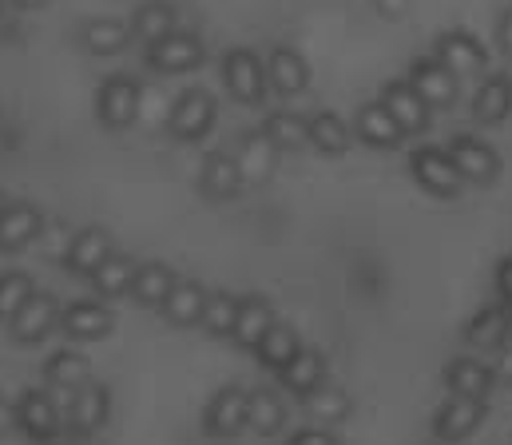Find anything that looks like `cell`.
<instances>
[{
    "instance_id": "18",
    "label": "cell",
    "mask_w": 512,
    "mask_h": 445,
    "mask_svg": "<svg viewBox=\"0 0 512 445\" xmlns=\"http://www.w3.org/2000/svg\"><path fill=\"white\" fill-rule=\"evenodd\" d=\"M44 231V215L28 203H8L0 215V251H24Z\"/></svg>"
},
{
    "instance_id": "4",
    "label": "cell",
    "mask_w": 512,
    "mask_h": 445,
    "mask_svg": "<svg viewBox=\"0 0 512 445\" xmlns=\"http://www.w3.org/2000/svg\"><path fill=\"white\" fill-rule=\"evenodd\" d=\"M108 414H112V394H108V386L84 382L80 390H72L64 422H68L80 438H92V434H100V430L108 426Z\"/></svg>"
},
{
    "instance_id": "10",
    "label": "cell",
    "mask_w": 512,
    "mask_h": 445,
    "mask_svg": "<svg viewBox=\"0 0 512 445\" xmlns=\"http://www.w3.org/2000/svg\"><path fill=\"white\" fill-rule=\"evenodd\" d=\"M116 326V314L104 302H72L60 310V330L68 334V342H100L108 338Z\"/></svg>"
},
{
    "instance_id": "45",
    "label": "cell",
    "mask_w": 512,
    "mask_h": 445,
    "mask_svg": "<svg viewBox=\"0 0 512 445\" xmlns=\"http://www.w3.org/2000/svg\"><path fill=\"white\" fill-rule=\"evenodd\" d=\"M374 4H378L382 16H401V12L409 8V0H374Z\"/></svg>"
},
{
    "instance_id": "5",
    "label": "cell",
    "mask_w": 512,
    "mask_h": 445,
    "mask_svg": "<svg viewBox=\"0 0 512 445\" xmlns=\"http://www.w3.org/2000/svg\"><path fill=\"white\" fill-rule=\"evenodd\" d=\"M16 426H20L32 442H52L68 422H64V410L52 402L48 390H28V394L16 402Z\"/></svg>"
},
{
    "instance_id": "24",
    "label": "cell",
    "mask_w": 512,
    "mask_h": 445,
    "mask_svg": "<svg viewBox=\"0 0 512 445\" xmlns=\"http://www.w3.org/2000/svg\"><path fill=\"white\" fill-rule=\"evenodd\" d=\"M199 187H203V195H211V199H235V195H239V187H243L239 159H235V155H227V151L207 155L203 175H199Z\"/></svg>"
},
{
    "instance_id": "28",
    "label": "cell",
    "mask_w": 512,
    "mask_h": 445,
    "mask_svg": "<svg viewBox=\"0 0 512 445\" xmlns=\"http://www.w3.org/2000/svg\"><path fill=\"white\" fill-rule=\"evenodd\" d=\"M131 40V28L116 16H100V20H88L84 24V48L92 56H116L124 52Z\"/></svg>"
},
{
    "instance_id": "36",
    "label": "cell",
    "mask_w": 512,
    "mask_h": 445,
    "mask_svg": "<svg viewBox=\"0 0 512 445\" xmlns=\"http://www.w3.org/2000/svg\"><path fill=\"white\" fill-rule=\"evenodd\" d=\"M469 342L473 346H481V350H489V346H501L505 342V334H509V310L505 306H489V310H481L473 322H469Z\"/></svg>"
},
{
    "instance_id": "35",
    "label": "cell",
    "mask_w": 512,
    "mask_h": 445,
    "mask_svg": "<svg viewBox=\"0 0 512 445\" xmlns=\"http://www.w3.org/2000/svg\"><path fill=\"white\" fill-rule=\"evenodd\" d=\"M286 426V406L274 390H255L251 394V430L258 438H274Z\"/></svg>"
},
{
    "instance_id": "42",
    "label": "cell",
    "mask_w": 512,
    "mask_h": 445,
    "mask_svg": "<svg viewBox=\"0 0 512 445\" xmlns=\"http://www.w3.org/2000/svg\"><path fill=\"white\" fill-rule=\"evenodd\" d=\"M493 374H497V382H512V342L501 346V358H497Z\"/></svg>"
},
{
    "instance_id": "20",
    "label": "cell",
    "mask_w": 512,
    "mask_h": 445,
    "mask_svg": "<svg viewBox=\"0 0 512 445\" xmlns=\"http://www.w3.org/2000/svg\"><path fill=\"white\" fill-rule=\"evenodd\" d=\"M445 382H449V390L453 394H461V398H489V390H493V382H497V374H493V366H485V362H477V358H453L449 366H445Z\"/></svg>"
},
{
    "instance_id": "29",
    "label": "cell",
    "mask_w": 512,
    "mask_h": 445,
    "mask_svg": "<svg viewBox=\"0 0 512 445\" xmlns=\"http://www.w3.org/2000/svg\"><path fill=\"white\" fill-rule=\"evenodd\" d=\"M44 378L52 382V386H60V390H80L84 382H92V366H88V358L80 354V350H56L48 362H44Z\"/></svg>"
},
{
    "instance_id": "48",
    "label": "cell",
    "mask_w": 512,
    "mask_h": 445,
    "mask_svg": "<svg viewBox=\"0 0 512 445\" xmlns=\"http://www.w3.org/2000/svg\"><path fill=\"white\" fill-rule=\"evenodd\" d=\"M0 4H4V0H0Z\"/></svg>"
},
{
    "instance_id": "39",
    "label": "cell",
    "mask_w": 512,
    "mask_h": 445,
    "mask_svg": "<svg viewBox=\"0 0 512 445\" xmlns=\"http://www.w3.org/2000/svg\"><path fill=\"white\" fill-rule=\"evenodd\" d=\"M32 279L24 271H4L0 275V322H12V314L32 298Z\"/></svg>"
},
{
    "instance_id": "21",
    "label": "cell",
    "mask_w": 512,
    "mask_h": 445,
    "mask_svg": "<svg viewBox=\"0 0 512 445\" xmlns=\"http://www.w3.org/2000/svg\"><path fill=\"white\" fill-rule=\"evenodd\" d=\"M163 318L171 322V326H195V322H203V310H207V291L195 283V279H179L175 287H171V295L163 298Z\"/></svg>"
},
{
    "instance_id": "2",
    "label": "cell",
    "mask_w": 512,
    "mask_h": 445,
    "mask_svg": "<svg viewBox=\"0 0 512 445\" xmlns=\"http://www.w3.org/2000/svg\"><path fill=\"white\" fill-rule=\"evenodd\" d=\"M60 302L48 295V291H32V298L12 314V322H8V334H12V342H20V346H36V342H44L52 330H60Z\"/></svg>"
},
{
    "instance_id": "44",
    "label": "cell",
    "mask_w": 512,
    "mask_h": 445,
    "mask_svg": "<svg viewBox=\"0 0 512 445\" xmlns=\"http://www.w3.org/2000/svg\"><path fill=\"white\" fill-rule=\"evenodd\" d=\"M497 40H501V48L512 56V8L501 16V32H497Z\"/></svg>"
},
{
    "instance_id": "30",
    "label": "cell",
    "mask_w": 512,
    "mask_h": 445,
    "mask_svg": "<svg viewBox=\"0 0 512 445\" xmlns=\"http://www.w3.org/2000/svg\"><path fill=\"white\" fill-rule=\"evenodd\" d=\"M175 283L179 279H175V271L167 263H139L135 283H131V295H135L139 306H163V298L171 295Z\"/></svg>"
},
{
    "instance_id": "14",
    "label": "cell",
    "mask_w": 512,
    "mask_h": 445,
    "mask_svg": "<svg viewBox=\"0 0 512 445\" xmlns=\"http://www.w3.org/2000/svg\"><path fill=\"white\" fill-rule=\"evenodd\" d=\"M481 422H485V402H481V398H461V394H453V398L437 410L433 430H437L441 442H465Z\"/></svg>"
},
{
    "instance_id": "37",
    "label": "cell",
    "mask_w": 512,
    "mask_h": 445,
    "mask_svg": "<svg viewBox=\"0 0 512 445\" xmlns=\"http://www.w3.org/2000/svg\"><path fill=\"white\" fill-rule=\"evenodd\" d=\"M235 318H239V295L215 291V295H207V310H203V322L199 326L207 334H215V338H231Z\"/></svg>"
},
{
    "instance_id": "23",
    "label": "cell",
    "mask_w": 512,
    "mask_h": 445,
    "mask_svg": "<svg viewBox=\"0 0 512 445\" xmlns=\"http://www.w3.org/2000/svg\"><path fill=\"white\" fill-rule=\"evenodd\" d=\"M266 76H270V88L282 96H298L310 84V68L302 60V52H294V48H274L266 60Z\"/></svg>"
},
{
    "instance_id": "34",
    "label": "cell",
    "mask_w": 512,
    "mask_h": 445,
    "mask_svg": "<svg viewBox=\"0 0 512 445\" xmlns=\"http://www.w3.org/2000/svg\"><path fill=\"white\" fill-rule=\"evenodd\" d=\"M262 132L274 140V148L278 151H294V148H306V144H310V120H302L298 112H274V116L266 120Z\"/></svg>"
},
{
    "instance_id": "43",
    "label": "cell",
    "mask_w": 512,
    "mask_h": 445,
    "mask_svg": "<svg viewBox=\"0 0 512 445\" xmlns=\"http://www.w3.org/2000/svg\"><path fill=\"white\" fill-rule=\"evenodd\" d=\"M12 426H16V406H12V402L0 394V438H4Z\"/></svg>"
},
{
    "instance_id": "15",
    "label": "cell",
    "mask_w": 512,
    "mask_h": 445,
    "mask_svg": "<svg viewBox=\"0 0 512 445\" xmlns=\"http://www.w3.org/2000/svg\"><path fill=\"white\" fill-rule=\"evenodd\" d=\"M409 84L417 88V96L429 104V108H449L457 100V76L433 56V60H417L409 68Z\"/></svg>"
},
{
    "instance_id": "13",
    "label": "cell",
    "mask_w": 512,
    "mask_h": 445,
    "mask_svg": "<svg viewBox=\"0 0 512 445\" xmlns=\"http://www.w3.org/2000/svg\"><path fill=\"white\" fill-rule=\"evenodd\" d=\"M382 104L389 108V116L401 124L405 136H417V132L429 128V112H433V108L417 96V88H413L409 80H393V84H385Z\"/></svg>"
},
{
    "instance_id": "40",
    "label": "cell",
    "mask_w": 512,
    "mask_h": 445,
    "mask_svg": "<svg viewBox=\"0 0 512 445\" xmlns=\"http://www.w3.org/2000/svg\"><path fill=\"white\" fill-rule=\"evenodd\" d=\"M286 445H338V438L326 430H298Z\"/></svg>"
},
{
    "instance_id": "22",
    "label": "cell",
    "mask_w": 512,
    "mask_h": 445,
    "mask_svg": "<svg viewBox=\"0 0 512 445\" xmlns=\"http://www.w3.org/2000/svg\"><path fill=\"white\" fill-rule=\"evenodd\" d=\"M354 132H358V140H366L370 148H397L401 144V124L389 116V108H385L382 100L378 104H362L358 108V120H354Z\"/></svg>"
},
{
    "instance_id": "11",
    "label": "cell",
    "mask_w": 512,
    "mask_h": 445,
    "mask_svg": "<svg viewBox=\"0 0 512 445\" xmlns=\"http://www.w3.org/2000/svg\"><path fill=\"white\" fill-rule=\"evenodd\" d=\"M112 255H116L112 235H108V231H100V227H88V231H80V235L68 243L64 271H72V275H80V279H92V275H96Z\"/></svg>"
},
{
    "instance_id": "19",
    "label": "cell",
    "mask_w": 512,
    "mask_h": 445,
    "mask_svg": "<svg viewBox=\"0 0 512 445\" xmlns=\"http://www.w3.org/2000/svg\"><path fill=\"white\" fill-rule=\"evenodd\" d=\"M235 159H239L243 183H266L274 175V167H278V148H274V140L266 132H251V136H243Z\"/></svg>"
},
{
    "instance_id": "16",
    "label": "cell",
    "mask_w": 512,
    "mask_h": 445,
    "mask_svg": "<svg viewBox=\"0 0 512 445\" xmlns=\"http://www.w3.org/2000/svg\"><path fill=\"white\" fill-rule=\"evenodd\" d=\"M449 159L457 163V171H461L469 183H493L497 171H501L497 151L489 148V144H481V140H473V136H457V140L449 144Z\"/></svg>"
},
{
    "instance_id": "1",
    "label": "cell",
    "mask_w": 512,
    "mask_h": 445,
    "mask_svg": "<svg viewBox=\"0 0 512 445\" xmlns=\"http://www.w3.org/2000/svg\"><path fill=\"white\" fill-rule=\"evenodd\" d=\"M223 84L239 104H262L266 88H270V76H266V64L251 48H235V52L223 56Z\"/></svg>"
},
{
    "instance_id": "3",
    "label": "cell",
    "mask_w": 512,
    "mask_h": 445,
    "mask_svg": "<svg viewBox=\"0 0 512 445\" xmlns=\"http://www.w3.org/2000/svg\"><path fill=\"white\" fill-rule=\"evenodd\" d=\"M409 167H413V179L429 195H437V199H453L465 187V175L457 171V163L449 159V151L441 148H417L409 155Z\"/></svg>"
},
{
    "instance_id": "26",
    "label": "cell",
    "mask_w": 512,
    "mask_h": 445,
    "mask_svg": "<svg viewBox=\"0 0 512 445\" xmlns=\"http://www.w3.org/2000/svg\"><path fill=\"white\" fill-rule=\"evenodd\" d=\"M512 112V76H489L473 96V120L477 124H501Z\"/></svg>"
},
{
    "instance_id": "41",
    "label": "cell",
    "mask_w": 512,
    "mask_h": 445,
    "mask_svg": "<svg viewBox=\"0 0 512 445\" xmlns=\"http://www.w3.org/2000/svg\"><path fill=\"white\" fill-rule=\"evenodd\" d=\"M497 295L505 298V302H512V255L497 267Z\"/></svg>"
},
{
    "instance_id": "31",
    "label": "cell",
    "mask_w": 512,
    "mask_h": 445,
    "mask_svg": "<svg viewBox=\"0 0 512 445\" xmlns=\"http://www.w3.org/2000/svg\"><path fill=\"white\" fill-rule=\"evenodd\" d=\"M302 350V342H298V334L290 330V326H282V322H274L270 330H266V338L255 346V354H258V362L266 366V370H286L290 366V358Z\"/></svg>"
},
{
    "instance_id": "9",
    "label": "cell",
    "mask_w": 512,
    "mask_h": 445,
    "mask_svg": "<svg viewBox=\"0 0 512 445\" xmlns=\"http://www.w3.org/2000/svg\"><path fill=\"white\" fill-rule=\"evenodd\" d=\"M147 64L163 76H179V72H191L203 64V40L191 36V32H171L167 40L151 44L147 48Z\"/></svg>"
},
{
    "instance_id": "17",
    "label": "cell",
    "mask_w": 512,
    "mask_h": 445,
    "mask_svg": "<svg viewBox=\"0 0 512 445\" xmlns=\"http://www.w3.org/2000/svg\"><path fill=\"white\" fill-rule=\"evenodd\" d=\"M274 306L270 298L262 295H243L239 298V318H235V330H231V342L243 346V350H255L258 342L266 338V330L274 326Z\"/></svg>"
},
{
    "instance_id": "25",
    "label": "cell",
    "mask_w": 512,
    "mask_h": 445,
    "mask_svg": "<svg viewBox=\"0 0 512 445\" xmlns=\"http://www.w3.org/2000/svg\"><path fill=\"white\" fill-rule=\"evenodd\" d=\"M282 386H286L290 394H298V398L322 390V386H326V358H322L318 350H298V354L290 358V366L282 370Z\"/></svg>"
},
{
    "instance_id": "38",
    "label": "cell",
    "mask_w": 512,
    "mask_h": 445,
    "mask_svg": "<svg viewBox=\"0 0 512 445\" xmlns=\"http://www.w3.org/2000/svg\"><path fill=\"white\" fill-rule=\"evenodd\" d=\"M302 402H306V414H310L314 422H342V418L350 414V398H346V390H338V386H322V390L306 394Z\"/></svg>"
},
{
    "instance_id": "27",
    "label": "cell",
    "mask_w": 512,
    "mask_h": 445,
    "mask_svg": "<svg viewBox=\"0 0 512 445\" xmlns=\"http://www.w3.org/2000/svg\"><path fill=\"white\" fill-rule=\"evenodd\" d=\"M171 32H179V28H175V8L163 4V0H151V4H143V8L131 16V36L143 40L147 48L159 44V40H167Z\"/></svg>"
},
{
    "instance_id": "32",
    "label": "cell",
    "mask_w": 512,
    "mask_h": 445,
    "mask_svg": "<svg viewBox=\"0 0 512 445\" xmlns=\"http://www.w3.org/2000/svg\"><path fill=\"white\" fill-rule=\"evenodd\" d=\"M135 271H139V263H131L128 255H112V259L92 275V287H96V295H104V298H124V295H131Z\"/></svg>"
},
{
    "instance_id": "12",
    "label": "cell",
    "mask_w": 512,
    "mask_h": 445,
    "mask_svg": "<svg viewBox=\"0 0 512 445\" xmlns=\"http://www.w3.org/2000/svg\"><path fill=\"white\" fill-rule=\"evenodd\" d=\"M437 60H441L457 80H465V76L485 72L489 52H485L481 40H473L469 32H441V40H437Z\"/></svg>"
},
{
    "instance_id": "7",
    "label": "cell",
    "mask_w": 512,
    "mask_h": 445,
    "mask_svg": "<svg viewBox=\"0 0 512 445\" xmlns=\"http://www.w3.org/2000/svg\"><path fill=\"white\" fill-rule=\"evenodd\" d=\"M211 124H215V100L203 88L183 92L175 100V108H171V120H167L175 140H203L211 132Z\"/></svg>"
},
{
    "instance_id": "47",
    "label": "cell",
    "mask_w": 512,
    "mask_h": 445,
    "mask_svg": "<svg viewBox=\"0 0 512 445\" xmlns=\"http://www.w3.org/2000/svg\"><path fill=\"white\" fill-rule=\"evenodd\" d=\"M4 207H8V203H4V195H0V215H4Z\"/></svg>"
},
{
    "instance_id": "8",
    "label": "cell",
    "mask_w": 512,
    "mask_h": 445,
    "mask_svg": "<svg viewBox=\"0 0 512 445\" xmlns=\"http://www.w3.org/2000/svg\"><path fill=\"white\" fill-rule=\"evenodd\" d=\"M139 100H143V92H139V84H135L131 76H112V80L100 84L96 112H100V120H104L108 128L120 132V128H131V124H135Z\"/></svg>"
},
{
    "instance_id": "33",
    "label": "cell",
    "mask_w": 512,
    "mask_h": 445,
    "mask_svg": "<svg viewBox=\"0 0 512 445\" xmlns=\"http://www.w3.org/2000/svg\"><path fill=\"white\" fill-rule=\"evenodd\" d=\"M350 124L342 120V116H334V112H318V116H310V144L318 151H326V155H342V151L350 148Z\"/></svg>"
},
{
    "instance_id": "46",
    "label": "cell",
    "mask_w": 512,
    "mask_h": 445,
    "mask_svg": "<svg viewBox=\"0 0 512 445\" xmlns=\"http://www.w3.org/2000/svg\"><path fill=\"white\" fill-rule=\"evenodd\" d=\"M12 4H16V8H44L48 0H12Z\"/></svg>"
},
{
    "instance_id": "6",
    "label": "cell",
    "mask_w": 512,
    "mask_h": 445,
    "mask_svg": "<svg viewBox=\"0 0 512 445\" xmlns=\"http://www.w3.org/2000/svg\"><path fill=\"white\" fill-rule=\"evenodd\" d=\"M203 422H207V434H211V438H235V434H243V430L251 426V394H247L243 386L219 390V394L211 398Z\"/></svg>"
}]
</instances>
